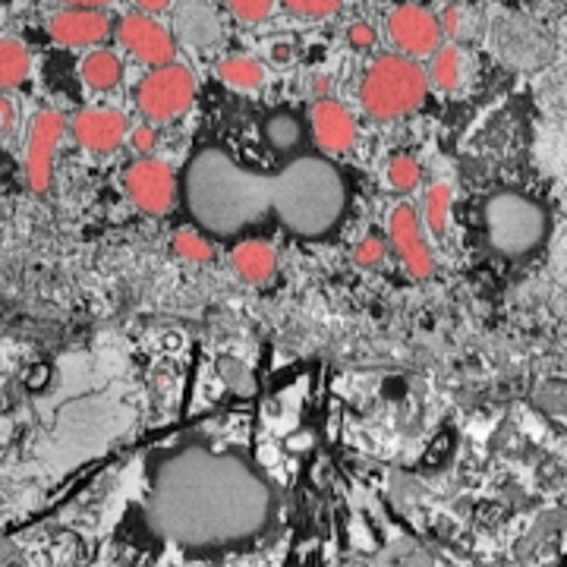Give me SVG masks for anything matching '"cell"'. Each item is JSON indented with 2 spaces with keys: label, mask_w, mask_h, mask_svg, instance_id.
Listing matches in <instances>:
<instances>
[{
  "label": "cell",
  "mask_w": 567,
  "mask_h": 567,
  "mask_svg": "<svg viewBox=\"0 0 567 567\" xmlns=\"http://www.w3.org/2000/svg\"><path fill=\"white\" fill-rule=\"evenodd\" d=\"M177 203L212 244H237L265 230L322 244L344 224L350 186L322 152L303 148L275 167H252L224 145H203L183 164Z\"/></svg>",
  "instance_id": "obj_1"
},
{
  "label": "cell",
  "mask_w": 567,
  "mask_h": 567,
  "mask_svg": "<svg viewBox=\"0 0 567 567\" xmlns=\"http://www.w3.org/2000/svg\"><path fill=\"white\" fill-rule=\"evenodd\" d=\"M278 514V492L237 447L183 435L145 464V517L186 555L244 551Z\"/></svg>",
  "instance_id": "obj_2"
},
{
  "label": "cell",
  "mask_w": 567,
  "mask_h": 567,
  "mask_svg": "<svg viewBox=\"0 0 567 567\" xmlns=\"http://www.w3.org/2000/svg\"><path fill=\"white\" fill-rule=\"evenodd\" d=\"M429 95L425 70L404 54H382L360 82V104L372 121H401L420 111Z\"/></svg>",
  "instance_id": "obj_3"
},
{
  "label": "cell",
  "mask_w": 567,
  "mask_h": 567,
  "mask_svg": "<svg viewBox=\"0 0 567 567\" xmlns=\"http://www.w3.org/2000/svg\"><path fill=\"white\" fill-rule=\"evenodd\" d=\"M488 246L505 259H527L548 240L546 205L529 199L524 193H495L483 208Z\"/></svg>",
  "instance_id": "obj_4"
},
{
  "label": "cell",
  "mask_w": 567,
  "mask_h": 567,
  "mask_svg": "<svg viewBox=\"0 0 567 567\" xmlns=\"http://www.w3.org/2000/svg\"><path fill=\"white\" fill-rule=\"evenodd\" d=\"M196 102V76L183 63H162L136 89V107L145 121H177Z\"/></svg>",
  "instance_id": "obj_5"
},
{
  "label": "cell",
  "mask_w": 567,
  "mask_h": 567,
  "mask_svg": "<svg viewBox=\"0 0 567 567\" xmlns=\"http://www.w3.org/2000/svg\"><path fill=\"white\" fill-rule=\"evenodd\" d=\"M123 193L142 215H164L177 203V177L155 158H136L123 171Z\"/></svg>",
  "instance_id": "obj_6"
},
{
  "label": "cell",
  "mask_w": 567,
  "mask_h": 567,
  "mask_svg": "<svg viewBox=\"0 0 567 567\" xmlns=\"http://www.w3.org/2000/svg\"><path fill=\"white\" fill-rule=\"evenodd\" d=\"M66 123L58 111H39L29 126V145H25V181L35 196H44L54 181V152L61 142Z\"/></svg>",
  "instance_id": "obj_7"
},
{
  "label": "cell",
  "mask_w": 567,
  "mask_h": 567,
  "mask_svg": "<svg viewBox=\"0 0 567 567\" xmlns=\"http://www.w3.org/2000/svg\"><path fill=\"white\" fill-rule=\"evenodd\" d=\"M388 35L398 54L404 58H429L442 44L439 17L420 3H401L388 13Z\"/></svg>",
  "instance_id": "obj_8"
},
{
  "label": "cell",
  "mask_w": 567,
  "mask_h": 567,
  "mask_svg": "<svg viewBox=\"0 0 567 567\" xmlns=\"http://www.w3.org/2000/svg\"><path fill=\"white\" fill-rule=\"evenodd\" d=\"M117 41L130 58H136L145 66H162V63L174 61L177 44L171 39V32L162 22L148 13H126L117 25Z\"/></svg>",
  "instance_id": "obj_9"
},
{
  "label": "cell",
  "mask_w": 567,
  "mask_h": 567,
  "mask_svg": "<svg viewBox=\"0 0 567 567\" xmlns=\"http://www.w3.org/2000/svg\"><path fill=\"white\" fill-rule=\"evenodd\" d=\"M388 237H391L394 252L401 256V262H404V268L413 278L423 281V278L432 275L435 262H432V252L425 246L423 215L413 205L398 203L391 208V215H388Z\"/></svg>",
  "instance_id": "obj_10"
},
{
  "label": "cell",
  "mask_w": 567,
  "mask_h": 567,
  "mask_svg": "<svg viewBox=\"0 0 567 567\" xmlns=\"http://www.w3.org/2000/svg\"><path fill=\"white\" fill-rule=\"evenodd\" d=\"M306 130L316 142V152H322L328 158L347 155L353 148V140H357V123H353L344 104L334 102V99H319L309 107Z\"/></svg>",
  "instance_id": "obj_11"
},
{
  "label": "cell",
  "mask_w": 567,
  "mask_h": 567,
  "mask_svg": "<svg viewBox=\"0 0 567 567\" xmlns=\"http://www.w3.org/2000/svg\"><path fill=\"white\" fill-rule=\"evenodd\" d=\"M70 133H73L76 145H82L85 152L111 155L126 140V117H123L121 111H111V107H85V111H80L73 117Z\"/></svg>",
  "instance_id": "obj_12"
},
{
  "label": "cell",
  "mask_w": 567,
  "mask_h": 567,
  "mask_svg": "<svg viewBox=\"0 0 567 567\" xmlns=\"http://www.w3.org/2000/svg\"><path fill=\"white\" fill-rule=\"evenodd\" d=\"M48 35L63 48H95L111 35V20L104 17V10L66 7L48 20Z\"/></svg>",
  "instance_id": "obj_13"
},
{
  "label": "cell",
  "mask_w": 567,
  "mask_h": 567,
  "mask_svg": "<svg viewBox=\"0 0 567 567\" xmlns=\"http://www.w3.org/2000/svg\"><path fill=\"white\" fill-rule=\"evenodd\" d=\"M230 265L237 271V278L252 287H262L275 278L278 271V256L275 249L259 240V237H246V240H237L234 244V252H230Z\"/></svg>",
  "instance_id": "obj_14"
},
{
  "label": "cell",
  "mask_w": 567,
  "mask_h": 567,
  "mask_svg": "<svg viewBox=\"0 0 567 567\" xmlns=\"http://www.w3.org/2000/svg\"><path fill=\"white\" fill-rule=\"evenodd\" d=\"M262 136L271 152H278V155L287 158V155L303 152V142L309 140V130H306V123L293 111H275L262 123Z\"/></svg>",
  "instance_id": "obj_15"
},
{
  "label": "cell",
  "mask_w": 567,
  "mask_h": 567,
  "mask_svg": "<svg viewBox=\"0 0 567 567\" xmlns=\"http://www.w3.org/2000/svg\"><path fill=\"white\" fill-rule=\"evenodd\" d=\"M429 85H435L439 92L454 95L464 85V51L457 44H442L429 54V70H425Z\"/></svg>",
  "instance_id": "obj_16"
},
{
  "label": "cell",
  "mask_w": 567,
  "mask_h": 567,
  "mask_svg": "<svg viewBox=\"0 0 567 567\" xmlns=\"http://www.w3.org/2000/svg\"><path fill=\"white\" fill-rule=\"evenodd\" d=\"M80 76L89 89L111 92V89H117L123 82V61L114 51H107V48H95V51H89L82 58Z\"/></svg>",
  "instance_id": "obj_17"
},
{
  "label": "cell",
  "mask_w": 567,
  "mask_h": 567,
  "mask_svg": "<svg viewBox=\"0 0 567 567\" xmlns=\"http://www.w3.org/2000/svg\"><path fill=\"white\" fill-rule=\"evenodd\" d=\"M218 80L234 89V92H256L265 85V70L262 63L256 58H246V54H234V58H224L218 63Z\"/></svg>",
  "instance_id": "obj_18"
},
{
  "label": "cell",
  "mask_w": 567,
  "mask_h": 567,
  "mask_svg": "<svg viewBox=\"0 0 567 567\" xmlns=\"http://www.w3.org/2000/svg\"><path fill=\"white\" fill-rule=\"evenodd\" d=\"M29 51L20 39H0V89H20L29 80Z\"/></svg>",
  "instance_id": "obj_19"
},
{
  "label": "cell",
  "mask_w": 567,
  "mask_h": 567,
  "mask_svg": "<svg viewBox=\"0 0 567 567\" xmlns=\"http://www.w3.org/2000/svg\"><path fill=\"white\" fill-rule=\"evenodd\" d=\"M451 186L447 183H435L425 196V224L435 237H445L447 221H451Z\"/></svg>",
  "instance_id": "obj_20"
},
{
  "label": "cell",
  "mask_w": 567,
  "mask_h": 567,
  "mask_svg": "<svg viewBox=\"0 0 567 567\" xmlns=\"http://www.w3.org/2000/svg\"><path fill=\"white\" fill-rule=\"evenodd\" d=\"M284 13L297 17V20H331L344 0H278Z\"/></svg>",
  "instance_id": "obj_21"
},
{
  "label": "cell",
  "mask_w": 567,
  "mask_h": 567,
  "mask_svg": "<svg viewBox=\"0 0 567 567\" xmlns=\"http://www.w3.org/2000/svg\"><path fill=\"white\" fill-rule=\"evenodd\" d=\"M420 181H423V171H420V164L413 162L410 155H394L388 162V183L398 193H413L420 186Z\"/></svg>",
  "instance_id": "obj_22"
},
{
  "label": "cell",
  "mask_w": 567,
  "mask_h": 567,
  "mask_svg": "<svg viewBox=\"0 0 567 567\" xmlns=\"http://www.w3.org/2000/svg\"><path fill=\"white\" fill-rule=\"evenodd\" d=\"M174 246H177V252H181L183 259H193V262H208L212 259V240H205L199 230H181L177 237H174Z\"/></svg>",
  "instance_id": "obj_23"
},
{
  "label": "cell",
  "mask_w": 567,
  "mask_h": 567,
  "mask_svg": "<svg viewBox=\"0 0 567 567\" xmlns=\"http://www.w3.org/2000/svg\"><path fill=\"white\" fill-rule=\"evenodd\" d=\"M224 7H227L240 22L256 25V22H265L271 17L275 0H224Z\"/></svg>",
  "instance_id": "obj_24"
},
{
  "label": "cell",
  "mask_w": 567,
  "mask_h": 567,
  "mask_svg": "<svg viewBox=\"0 0 567 567\" xmlns=\"http://www.w3.org/2000/svg\"><path fill=\"white\" fill-rule=\"evenodd\" d=\"M385 240H379V237H365L363 244L353 249V262L360 265V268H379L382 259H385Z\"/></svg>",
  "instance_id": "obj_25"
},
{
  "label": "cell",
  "mask_w": 567,
  "mask_h": 567,
  "mask_svg": "<svg viewBox=\"0 0 567 567\" xmlns=\"http://www.w3.org/2000/svg\"><path fill=\"white\" fill-rule=\"evenodd\" d=\"M375 25H369V22H353L350 29H347V44H353L357 51H369L372 44H375Z\"/></svg>",
  "instance_id": "obj_26"
},
{
  "label": "cell",
  "mask_w": 567,
  "mask_h": 567,
  "mask_svg": "<svg viewBox=\"0 0 567 567\" xmlns=\"http://www.w3.org/2000/svg\"><path fill=\"white\" fill-rule=\"evenodd\" d=\"M439 29H442V35H461L464 32V10L461 7H447L445 13L439 17Z\"/></svg>",
  "instance_id": "obj_27"
},
{
  "label": "cell",
  "mask_w": 567,
  "mask_h": 567,
  "mask_svg": "<svg viewBox=\"0 0 567 567\" xmlns=\"http://www.w3.org/2000/svg\"><path fill=\"white\" fill-rule=\"evenodd\" d=\"M130 145L136 148V152H152L155 148V126H148V123H142V126H136L133 133H130Z\"/></svg>",
  "instance_id": "obj_28"
},
{
  "label": "cell",
  "mask_w": 567,
  "mask_h": 567,
  "mask_svg": "<svg viewBox=\"0 0 567 567\" xmlns=\"http://www.w3.org/2000/svg\"><path fill=\"white\" fill-rule=\"evenodd\" d=\"M17 130V107L10 104V99L0 95V136H13Z\"/></svg>",
  "instance_id": "obj_29"
},
{
  "label": "cell",
  "mask_w": 567,
  "mask_h": 567,
  "mask_svg": "<svg viewBox=\"0 0 567 567\" xmlns=\"http://www.w3.org/2000/svg\"><path fill=\"white\" fill-rule=\"evenodd\" d=\"M0 567H25V565H22L20 551L10 546V543H7L3 536H0Z\"/></svg>",
  "instance_id": "obj_30"
},
{
  "label": "cell",
  "mask_w": 567,
  "mask_h": 567,
  "mask_svg": "<svg viewBox=\"0 0 567 567\" xmlns=\"http://www.w3.org/2000/svg\"><path fill=\"white\" fill-rule=\"evenodd\" d=\"M174 0H136L140 13H148V17H158V13H167Z\"/></svg>",
  "instance_id": "obj_31"
},
{
  "label": "cell",
  "mask_w": 567,
  "mask_h": 567,
  "mask_svg": "<svg viewBox=\"0 0 567 567\" xmlns=\"http://www.w3.org/2000/svg\"><path fill=\"white\" fill-rule=\"evenodd\" d=\"M66 7H82V10H104V7H114L117 0H61Z\"/></svg>",
  "instance_id": "obj_32"
}]
</instances>
